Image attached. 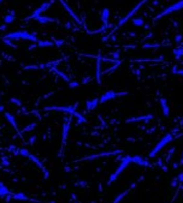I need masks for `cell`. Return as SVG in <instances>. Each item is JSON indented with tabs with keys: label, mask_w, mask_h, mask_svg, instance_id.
<instances>
[{
	"label": "cell",
	"mask_w": 183,
	"mask_h": 203,
	"mask_svg": "<svg viewBox=\"0 0 183 203\" xmlns=\"http://www.w3.org/2000/svg\"><path fill=\"white\" fill-rule=\"evenodd\" d=\"M35 126H36V125H35L34 123H33V124L28 125L27 128H24V129H23V132H29V131H30V130H34V129H35Z\"/></svg>",
	"instance_id": "obj_29"
},
{
	"label": "cell",
	"mask_w": 183,
	"mask_h": 203,
	"mask_svg": "<svg viewBox=\"0 0 183 203\" xmlns=\"http://www.w3.org/2000/svg\"><path fill=\"white\" fill-rule=\"evenodd\" d=\"M130 190H131V189H128L127 191H124V192H122L121 195H118V196L116 197V200L113 201V202H112V203H119L122 200H123V197H124V196H127V195L129 194V192H130Z\"/></svg>",
	"instance_id": "obj_25"
},
{
	"label": "cell",
	"mask_w": 183,
	"mask_h": 203,
	"mask_svg": "<svg viewBox=\"0 0 183 203\" xmlns=\"http://www.w3.org/2000/svg\"><path fill=\"white\" fill-rule=\"evenodd\" d=\"M53 3V0H51V1H48V3H44L42 4V5H41L40 7H39V9L37 10H35L34 11V13H33V15L31 16H29L28 18L27 19H36L37 17H39V16L41 15V13L42 12H45V11H47V10H48V7L51 6V4Z\"/></svg>",
	"instance_id": "obj_7"
},
{
	"label": "cell",
	"mask_w": 183,
	"mask_h": 203,
	"mask_svg": "<svg viewBox=\"0 0 183 203\" xmlns=\"http://www.w3.org/2000/svg\"><path fill=\"white\" fill-rule=\"evenodd\" d=\"M123 95H128V91H123V93H116L113 90H109L104 93L101 96L99 97V103H105L106 101L109 100H113L117 96H123Z\"/></svg>",
	"instance_id": "obj_5"
},
{
	"label": "cell",
	"mask_w": 183,
	"mask_h": 203,
	"mask_svg": "<svg viewBox=\"0 0 183 203\" xmlns=\"http://www.w3.org/2000/svg\"><path fill=\"white\" fill-rule=\"evenodd\" d=\"M4 41H5V43H6V45H9V46H11V47H13V46H15V45H12V42H11V41L9 40V39H4Z\"/></svg>",
	"instance_id": "obj_36"
},
{
	"label": "cell",
	"mask_w": 183,
	"mask_h": 203,
	"mask_svg": "<svg viewBox=\"0 0 183 203\" xmlns=\"http://www.w3.org/2000/svg\"><path fill=\"white\" fill-rule=\"evenodd\" d=\"M131 163V156H125V157H123V159H121V163H119V166L117 167V169L115 171V173L113 174H111V177H110L109 181H107V184H111V183H113V181L116 180V179L118 178V175L121 174L122 172L124 171L125 168H127L128 166Z\"/></svg>",
	"instance_id": "obj_2"
},
{
	"label": "cell",
	"mask_w": 183,
	"mask_h": 203,
	"mask_svg": "<svg viewBox=\"0 0 183 203\" xmlns=\"http://www.w3.org/2000/svg\"><path fill=\"white\" fill-rule=\"evenodd\" d=\"M13 200H21V201H29V198L25 196L23 192H18V194H12Z\"/></svg>",
	"instance_id": "obj_21"
},
{
	"label": "cell",
	"mask_w": 183,
	"mask_h": 203,
	"mask_svg": "<svg viewBox=\"0 0 183 203\" xmlns=\"http://www.w3.org/2000/svg\"><path fill=\"white\" fill-rule=\"evenodd\" d=\"M5 111V107L4 106H0V112H4Z\"/></svg>",
	"instance_id": "obj_39"
},
{
	"label": "cell",
	"mask_w": 183,
	"mask_h": 203,
	"mask_svg": "<svg viewBox=\"0 0 183 203\" xmlns=\"http://www.w3.org/2000/svg\"><path fill=\"white\" fill-rule=\"evenodd\" d=\"M10 195H12V192H11V191H10L3 183H0V196L6 197V196H10Z\"/></svg>",
	"instance_id": "obj_17"
},
{
	"label": "cell",
	"mask_w": 183,
	"mask_h": 203,
	"mask_svg": "<svg viewBox=\"0 0 183 203\" xmlns=\"http://www.w3.org/2000/svg\"><path fill=\"white\" fill-rule=\"evenodd\" d=\"M99 105V99H93V100H88L86 103V107H87V111H93L94 108H96V106Z\"/></svg>",
	"instance_id": "obj_15"
},
{
	"label": "cell",
	"mask_w": 183,
	"mask_h": 203,
	"mask_svg": "<svg viewBox=\"0 0 183 203\" xmlns=\"http://www.w3.org/2000/svg\"><path fill=\"white\" fill-rule=\"evenodd\" d=\"M172 53H174V56L176 59H181L183 56V46H180V47H177V48H175Z\"/></svg>",
	"instance_id": "obj_19"
},
{
	"label": "cell",
	"mask_w": 183,
	"mask_h": 203,
	"mask_svg": "<svg viewBox=\"0 0 183 203\" xmlns=\"http://www.w3.org/2000/svg\"><path fill=\"white\" fill-rule=\"evenodd\" d=\"M153 118V116L147 114V116H142V117H134V118H129L127 119L125 123H136V122H146V120H151Z\"/></svg>",
	"instance_id": "obj_11"
},
{
	"label": "cell",
	"mask_w": 183,
	"mask_h": 203,
	"mask_svg": "<svg viewBox=\"0 0 183 203\" xmlns=\"http://www.w3.org/2000/svg\"><path fill=\"white\" fill-rule=\"evenodd\" d=\"M70 119L66 120V123L63 125V138H62V150L59 153V156H62L63 153V149L65 148V144H66V139H68V135H69V128H70Z\"/></svg>",
	"instance_id": "obj_8"
},
{
	"label": "cell",
	"mask_w": 183,
	"mask_h": 203,
	"mask_svg": "<svg viewBox=\"0 0 183 203\" xmlns=\"http://www.w3.org/2000/svg\"><path fill=\"white\" fill-rule=\"evenodd\" d=\"M172 141H174V135H172V134H166V135L164 136V137H163L160 141H159L158 143L155 144V147L153 148L152 151L149 153V157H153V156H155L157 154L159 153V151H160L161 149H163V148L165 147V145H166V144L171 143Z\"/></svg>",
	"instance_id": "obj_3"
},
{
	"label": "cell",
	"mask_w": 183,
	"mask_h": 203,
	"mask_svg": "<svg viewBox=\"0 0 183 203\" xmlns=\"http://www.w3.org/2000/svg\"><path fill=\"white\" fill-rule=\"evenodd\" d=\"M145 3H147V0H141V1H140V3L136 5V6H135L133 10H131L130 12H128V15L125 16L124 18H123V19H121V21H119V24H118V25H119V27H122V25H124L125 23H127L128 21H129V19H130L131 17H133V16L135 15V13H136V12H137V10H140V9H141V7H142V5H143V4H145Z\"/></svg>",
	"instance_id": "obj_6"
},
{
	"label": "cell",
	"mask_w": 183,
	"mask_h": 203,
	"mask_svg": "<svg viewBox=\"0 0 183 203\" xmlns=\"http://www.w3.org/2000/svg\"><path fill=\"white\" fill-rule=\"evenodd\" d=\"M182 157H183V151H182Z\"/></svg>",
	"instance_id": "obj_41"
},
{
	"label": "cell",
	"mask_w": 183,
	"mask_h": 203,
	"mask_svg": "<svg viewBox=\"0 0 183 203\" xmlns=\"http://www.w3.org/2000/svg\"><path fill=\"white\" fill-rule=\"evenodd\" d=\"M11 101H12L15 105H17V106H21V105H22V103H21V101H19L18 99H15V97H12V99H11Z\"/></svg>",
	"instance_id": "obj_35"
},
{
	"label": "cell",
	"mask_w": 183,
	"mask_h": 203,
	"mask_svg": "<svg viewBox=\"0 0 183 203\" xmlns=\"http://www.w3.org/2000/svg\"><path fill=\"white\" fill-rule=\"evenodd\" d=\"M131 23H133L134 25H136V27H143V25H145V21H143V18H141V17L133 18Z\"/></svg>",
	"instance_id": "obj_24"
},
{
	"label": "cell",
	"mask_w": 183,
	"mask_h": 203,
	"mask_svg": "<svg viewBox=\"0 0 183 203\" xmlns=\"http://www.w3.org/2000/svg\"><path fill=\"white\" fill-rule=\"evenodd\" d=\"M29 159H30L31 161H33V162H35V163H36V165L39 166V167H41V168H42V171H46V169H45V167H44V165H42V163H41L40 161L37 160V157H36V156H34V155H31V154H30V155H29Z\"/></svg>",
	"instance_id": "obj_26"
},
{
	"label": "cell",
	"mask_w": 183,
	"mask_h": 203,
	"mask_svg": "<svg viewBox=\"0 0 183 203\" xmlns=\"http://www.w3.org/2000/svg\"><path fill=\"white\" fill-rule=\"evenodd\" d=\"M174 73H175V75H178V76H183V70H181V69L177 70L176 67H175V69H174Z\"/></svg>",
	"instance_id": "obj_33"
},
{
	"label": "cell",
	"mask_w": 183,
	"mask_h": 203,
	"mask_svg": "<svg viewBox=\"0 0 183 203\" xmlns=\"http://www.w3.org/2000/svg\"><path fill=\"white\" fill-rule=\"evenodd\" d=\"M100 66H101V55L96 56V81L98 84H101V71H100Z\"/></svg>",
	"instance_id": "obj_13"
},
{
	"label": "cell",
	"mask_w": 183,
	"mask_h": 203,
	"mask_svg": "<svg viewBox=\"0 0 183 203\" xmlns=\"http://www.w3.org/2000/svg\"><path fill=\"white\" fill-rule=\"evenodd\" d=\"M4 39H9V40H29L33 42H37V37L34 34H29L27 31H15V33H10V34L5 35Z\"/></svg>",
	"instance_id": "obj_1"
},
{
	"label": "cell",
	"mask_w": 183,
	"mask_h": 203,
	"mask_svg": "<svg viewBox=\"0 0 183 203\" xmlns=\"http://www.w3.org/2000/svg\"><path fill=\"white\" fill-rule=\"evenodd\" d=\"M181 39H182V36H181V35H178V36H176V40H177V41H180Z\"/></svg>",
	"instance_id": "obj_40"
},
{
	"label": "cell",
	"mask_w": 183,
	"mask_h": 203,
	"mask_svg": "<svg viewBox=\"0 0 183 203\" xmlns=\"http://www.w3.org/2000/svg\"><path fill=\"white\" fill-rule=\"evenodd\" d=\"M15 18H16V13L13 12V11H10L9 15L5 16V23H6V24H10V23H12L13 21H15Z\"/></svg>",
	"instance_id": "obj_20"
},
{
	"label": "cell",
	"mask_w": 183,
	"mask_h": 203,
	"mask_svg": "<svg viewBox=\"0 0 183 203\" xmlns=\"http://www.w3.org/2000/svg\"><path fill=\"white\" fill-rule=\"evenodd\" d=\"M35 139H36V137H35V136H34V137H31L30 138V144H34L35 143Z\"/></svg>",
	"instance_id": "obj_38"
},
{
	"label": "cell",
	"mask_w": 183,
	"mask_h": 203,
	"mask_svg": "<svg viewBox=\"0 0 183 203\" xmlns=\"http://www.w3.org/2000/svg\"><path fill=\"white\" fill-rule=\"evenodd\" d=\"M160 107H161V111H163V113H164L165 117H169L170 116V107H169V103L168 101H166V99H160Z\"/></svg>",
	"instance_id": "obj_12"
},
{
	"label": "cell",
	"mask_w": 183,
	"mask_h": 203,
	"mask_svg": "<svg viewBox=\"0 0 183 203\" xmlns=\"http://www.w3.org/2000/svg\"><path fill=\"white\" fill-rule=\"evenodd\" d=\"M74 116L76 117V118H77V119H78V120H80L81 123H87V120H86V118H84V117L82 116V114H80V113H78V112H76V113H75V114H74Z\"/></svg>",
	"instance_id": "obj_28"
},
{
	"label": "cell",
	"mask_w": 183,
	"mask_h": 203,
	"mask_svg": "<svg viewBox=\"0 0 183 203\" xmlns=\"http://www.w3.org/2000/svg\"><path fill=\"white\" fill-rule=\"evenodd\" d=\"M52 71H54V72H56V73H58V76H60V77H63V79H64V81L69 82V78L66 77V76L64 75V73H63L62 71H59V70H57L56 67H54V66H53V67H52Z\"/></svg>",
	"instance_id": "obj_27"
},
{
	"label": "cell",
	"mask_w": 183,
	"mask_h": 203,
	"mask_svg": "<svg viewBox=\"0 0 183 203\" xmlns=\"http://www.w3.org/2000/svg\"><path fill=\"white\" fill-rule=\"evenodd\" d=\"M109 17H110V10L107 7H105L103 10V12H101V21H103L104 25H106V27H107V19H109Z\"/></svg>",
	"instance_id": "obj_16"
},
{
	"label": "cell",
	"mask_w": 183,
	"mask_h": 203,
	"mask_svg": "<svg viewBox=\"0 0 183 203\" xmlns=\"http://www.w3.org/2000/svg\"><path fill=\"white\" fill-rule=\"evenodd\" d=\"M177 180H178V181H183V172H182V173H181V174H178V175H177Z\"/></svg>",
	"instance_id": "obj_37"
},
{
	"label": "cell",
	"mask_w": 183,
	"mask_h": 203,
	"mask_svg": "<svg viewBox=\"0 0 183 203\" xmlns=\"http://www.w3.org/2000/svg\"><path fill=\"white\" fill-rule=\"evenodd\" d=\"M59 1H60V4H62L63 6H64V9H65L66 11H68V12H69V13H70V15L72 16V18H74V19H75V21H76V22H77V23H80V24H81V23H82V22H81V19L78 18L77 16H76V13H75L74 11H72L71 9H70V6H68V4H66L65 1H64V0H59Z\"/></svg>",
	"instance_id": "obj_14"
},
{
	"label": "cell",
	"mask_w": 183,
	"mask_h": 203,
	"mask_svg": "<svg viewBox=\"0 0 183 203\" xmlns=\"http://www.w3.org/2000/svg\"><path fill=\"white\" fill-rule=\"evenodd\" d=\"M21 155H23V156H27V157H29V155H30V153H29L27 149H19V151H18Z\"/></svg>",
	"instance_id": "obj_30"
},
{
	"label": "cell",
	"mask_w": 183,
	"mask_h": 203,
	"mask_svg": "<svg viewBox=\"0 0 183 203\" xmlns=\"http://www.w3.org/2000/svg\"><path fill=\"white\" fill-rule=\"evenodd\" d=\"M69 87L70 88H78L80 87V83H77V82H70V83H69Z\"/></svg>",
	"instance_id": "obj_32"
},
{
	"label": "cell",
	"mask_w": 183,
	"mask_h": 203,
	"mask_svg": "<svg viewBox=\"0 0 183 203\" xmlns=\"http://www.w3.org/2000/svg\"><path fill=\"white\" fill-rule=\"evenodd\" d=\"M76 106L77 103L75 105L74 107L72 106H68V107H59V106H51V107H46V111H62V112H66L70 113V114H75L76 113Z\"/></svg>",
	"instance_id": "obj_9"
},
{
	"label": "cell",
	"mask_w": 183,
	"mask_h": 203,
	"mask_svg": "<svg viewBox=\"0 0 183 203\" xmlns=\"http://www.w3.org/2000/svg\"><path fill=\"white\" fill-rule=\"evenodd\" d=\"M36 21L41 24H46V23H51V22H54V19L53 18H48L46 16H39L36 18Z\"/></svg>",
	"instance_id": "obj_18"
},
{
	"label": "cell",
	"mask_w": 183,
	"mask_h": 203,
	"mask_svg": "<svg viewBox=\"0 0 183 203\" xmlns=\"http://www.w3.org/2000/svg\"><path fill=\"white\" fill-rule=\"evenodd\" d=\"M131 163H135V165H139V166H149V162L147 160H145L143 157L141 156H131Z\"/></svg>",
	"instance_id": "obj_10"
},
{
	"label": "cell",
	"mask_w": 183,
	"mask_h": 203,
	"mask_svg": "<svg viewBox=\"0 0 183 203\" xmlns=\"http://www.w3.org/2000/svg\"><path fill=\"white\" fill-rule=\"evenodd\" d=\"M1 163H3V166H9L10 165L9 160H7L6 157H3V159H1Z\"/></svg>",
	"instance_id": "obj_34"
},
{
	"label": "cell",
	"mask_w": 183,
	"mask_h": 203,
	"mask_svg": "<svg viewBox=\"0 0 183 203\" xmlns=\"http://www.w3.org/2000/svg\"><path fill=\"white\" fill-rule=\"evenodd\" d=\"M53 42H54L56 46H62V45H64V41L63 40H57V39H53Z\"/></svg>",
	"instance_id": "obj_31"
},
{
	"label": "cell",
	"mask_w": 183,
	"mask_h": 203,
	"mask_svg": "<svg viewBox=\"0 0 183 203\" xmlns=\"http://www.w3.org/2000/svg\"><path fill=\"white\" fill-rule=\"evenodd\" d=\"M36 46L39 47H51V46H54V42L53 41H37V45Z\"/></svg>",
	"instance_id": "obj_22"
},
{
	"label": "cell",
	"mask_w": 183,
	"mask_h": 203,
	"mask_svg": "<svg viewBox=\"0 0 183 203\" xmlns=\"http://www.w3.org/2000/svg\"><path fill=\"white\" fill-rule=\"evenodd\" d=\"M1 1H3V0H0V3H1Z\"/></svg>",
	"instance_id": "obj_42"
},
{
	"label": "cell",
	"mask_w": 183,
	"mask_h": 203,
	"mask_svg": "<svg viewBox=\"0 0 183 203\" xmlns=\"http://www.w3.org/2000/svg\"><path fill=\"white\" fill-rule=\"evenodd\" d=\"M5 117H6V119H7V120H9V123H10V124L12 125L13 128H15L16 130H17V124H16L15 117H13V116H11L10 113H5Z\"/></svg>",
	"instance_id": "obj_23"
},
{
	"label": "cell",
	"mask_w": 183,
	"mask_h": 203,
	"mask_svg": "<svg viewBox=\"0 0 183 203\" xmlns=\"http://www.w3.org/2000/svg\"><path fill=\"white\" fill-rule=\"evenodd\" d=\"M181 10H183V0H180V1H177V3L172 4V5H170V6H168L166 9H164L154 19L157 21V19L161 18V17H164V16L171 15V13L177 12V11H181Z\"/></svg>",
	"instance_id": "obj_4"
}]
</instances>
